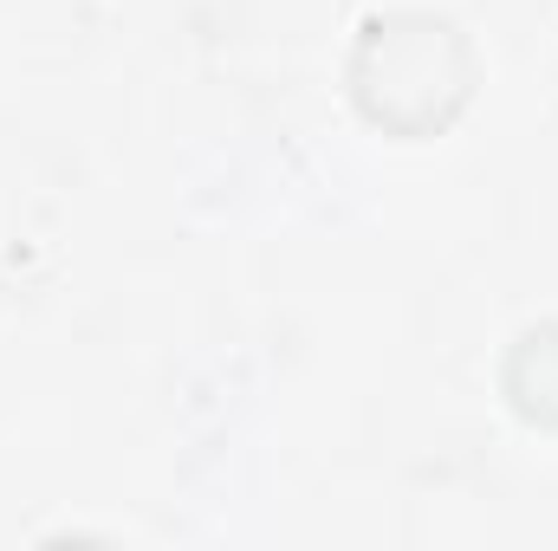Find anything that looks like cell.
<instances>
[{
    "mask_svg": "<svg viewBox=\"0 0 558 551\" xmlns=\"http://www.w3.org/2000/svg\"><path fill=\"white\" fill-rule=\"evenodd\" d=\"M351 98L390 137H441L474 98V46L428 7L371 13L351 52Z\"/></svg>",
    "mask_w": 558,
    "mask_h": 551,
    "instance_id": "cell-1",
    "label": "cell"
},
{
    "mask_svg": "<svg viewBox=\"0 0 558 551\" xmlns=\"http://www.w3.org/2000/svg\"><path fill=\"white\" fill-rule=\"evenodd\" d=\"M507 403L533 428H558V325H526L500 364Z\"/></svg>",
    "mask_w": 558,
    "mask_h": 551,
    "instance_id": "cell-2",
    "label": "cell"
}]
</instances>
